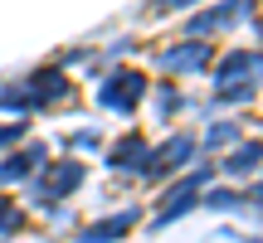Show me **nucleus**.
Returning a JSON list of instances; mask_svg holds the SVG:
<instances>
[{"instance_id": "f257e3e1", "label": "nucleus", "mask_w": 263, "mask_h": 243, "mask_svg": "<svg viewBox=\"0 0 263 243\" xmlns=\"http://www.w3.org/2000/svg\"><path fill=\"white\" fill-rule=\"evenodd\" d=\"M127 224H132V214H112L107 224H93V229H83V243H107V238L127 234Z\"/></svg>"}]
</instances>
